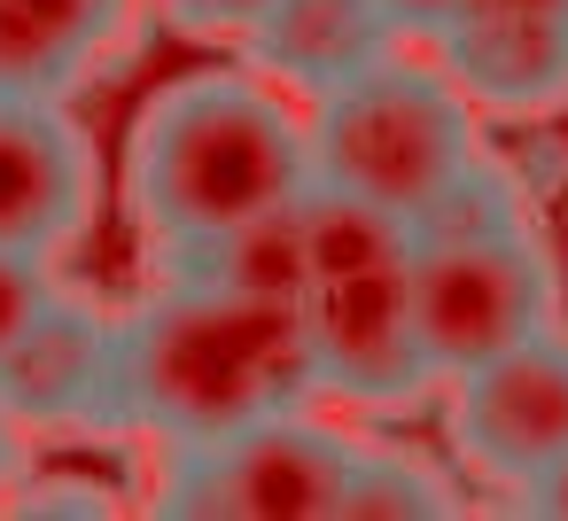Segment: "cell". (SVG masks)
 <instances>
[{
  "mask_svg": "<svg viewBox=\"0 0 568 521\" xmlns=\"http://www.w3.org/2000/svg\"><path fill=\"white\" fill-rule=\"evenodd\" d=\"M320 397L296 296H242L164 273V288L118 319V428L164 443H211Z\"/></svg>",
  "mask_w": 568,
  "mask_h": 521,
  "instance_id": "1",
  "label": "cell"
},
{
  "mask_svg": "<svg viewBox=\"0 0 568 521\" xmlns=\"http://www.w3.org/2000/svg\"><path fill=\"white\" fill-rule=\"evenodd\" d=\"M304 187L312 133L273 86H257V71L172 79L125 141V203L156 257L288 211Z\"/></svg>",
  "mask_w": 568,
  "mask_h": 521,
  "instance_id": "2",
  "label": "cell"
},
{
  "mask_svg": "<svg viewBox=\"0 0 568 521\" xmlns=\"http://www.w3.org/2000/svg\"><path fill=\"white\" fill-rule=\"evenodd\" d=\"M560 280L545 242L521 218L514 172H498L483 149L467 172L413 218V319L436 374H467L529 335L552 327Z\"/></svg>",
  "mask_w": 568,
  "mask_h": 521,
  "instance_id": "3",
  "label": "cell"
},
{
  "mask_svg": "<svg viewBox=\"0 0 568 521\" xmlns=\"http://www.w3.org/2000/svg\"><path fill=\"white\" fill-rule=\"evenodd\" d=\"M296 311H304L320 389L397 412L436 381V366L420 350V319H413V226L343 187H320V180L304 195Z\"/></svg>",
  "mask_w": 568,
  "mask_h": 521,
  "instance_id": "4",
  "label": "cell"
},
{
  "mask_svg": "<svg viewBox=\"0 0 568 521\" xmlns=\"http://www.w3.org/2000/svg\"><path fill=\"white\" fill-rule=\"evenodd\" d=\"M312 180L343 187L389 218H420L475 156V118L467 94L428 71V63H397L382 55L374 71L343 79L335 94L312 102Z\"/></svg>",
  "mask_w": 568,
  "mask_h": 521,
  "instance_id": "5",
  "label": "cell"
},
{
  "mask_svg": "<svg viewBox=\"0 0 568 521\" xmlns=\"http://www.w3.org/2000/svg\"><path fill=\"white\" fill-rule=\"evenodd\" d=\"M351 474V436L281 412L211 443H172L149 513L164 521H335Z\"/></svg>",
  "mask_w": 568,
  "mask_h": 521,
  "instance_id": "6",
  "label": "cell"
},
{
  "mask_svg": "<svg viewBox=\"0 0 568 521\" xmlns=\"http://www.w3.org/2000/svg\"><path fill=\"white\" fill-rule=\"evenodd\" d=\"M452 436L514 498L537 474H552L568 459V343L545 327V335L452 374Z\"/></svg>",
  "mask_w": 568,
  "mask_h": 521,
  "instance_id": "7",
  "label": "cell"
},
{
  "mask_svg": "<svg viewBox=\"0 0 568 521\" xmlns=\"http://www.w3.org/2000/svg\"><path fill=\"white\" fill-rule=\"evenodd\" d=\"M94 218V156L87 133L55 110V94H0V249L55 257Z\"/></svg>",
  "mask_w": 568,
  "mask_h": 521,
  "instance_id": "8",
  "label": "cell"
},
{
  "mask_svg": "<svg viewBox=\"0 0 568 521\" xmlns=\"http://www.w3.org/2000/svg\"><path fill=\"white\" fill-rule=\"evenodd\" d=\"M0 405L24 428H118V319L55 296L0 358Z\"/></svg>",
  "mask_w": 568,
  "mask_h": 521,
  "instance_id": "9",
  "label": "cell"
},
{
  "mask_svg": "<svg viewBox=\"0 0 568 521\" xmlns=\"http://www.w3.org/2000/svg\"><path fill=\"white\" fill-rule=\"evenodd\" d=\"M428 48L444 79L498 118H545L568 102V9H459Z\"/></svg>",
  "mask_w": 568,
  "mask_h": 521,
  "instance_id": "10",
  "label": "cell"
},
{
  "mask_svg": "<svg viewBox=\"0 0 568 521\" xmlns=\"http://www.w3.org/2000/svg\"><path fill=\"white\" fill-rule=\"evenodd\" d=\"M242 40L257 71H273L312 102L374 71L382 55H397V24L382 17V0H265Z\"/></svg>",
  "mask_w": 568,
  "mask_h": 521,
  "instance_id": "11",
  "label": "cell"
},
{
  "mask_svg": "<svg viewBox=\"0 0 568 521\" xmlns=\"http://www.w3.org/2000/svg\"><path fill=\"white\" fill-rule=\"evenodd\" d=\"M133 0H0V94H63L79 86Z\"/></svg>",
  "mask_w": 568,
  "mask_h": 521,
  "instance_id": "12",
  "label": "cell"
},
{
  "mask_svg": "<svg viewBox=\"0 0 568 521\" xmlns=\"http://www.w3.org/2000/svg\"><path fill=\"white\" fill-rule=\"evenodd\" d=\"M312 195V187H304ZM304 195L288 211H265L250 226H226L195 249L156 257L180 280H211V288H242V296H304Z\"/></svg>",
  "mask_w": 568,
  "mask_h": 521,
  "instance_id": "13",
  "label": "cell"
},
{
  "mask_svg": "<svg viewBox=\"0 0 568 521\" xmlns=\"http://www.w3.org/2000/svg\"><path fill=\"white\" fill-rule=\"evenodd\" d=\"M405 513H452V482L428 474L405 451H358L351 443V474H343V505L335 521H405Z\"/></svg>",
  "mask_w": 568,
  "mask_h": 521,
  "instance_id": "14",
  "label": "cell"
},
{
  "mask_svg": "<svg viewBox=\"0 0 568 521\" xmlns=\"http://www.w3.org/2000/svg\"><path fill=\"white\" fill-rule=\"evenodd\" d=\"M55 296H63V288H55L48 257H32V249H0V358H9V350L32 335V319H40Z\"/></svg>",
  "mask_w": 568,
  "mask_h": 521,
  "instance_id": "15",
  "label": "cell"
},
{
  "mask_svg": "<svg viewBox=\"0 0 568 521\" xmlns=\"http://www.w3.org/2000/svg\"><path fill=\"white\" fill-rule=\"evenodd\" d=\"M156 9L187 32H250L265 0H156Z\"/></svg>",
  "mask_w": 568,
  "mask_h": 521,
  "instance_id": "16",
  "label": "cell"
},
{
  "mask_svg": "<svg viewBox=\"0 0 568 521\" xmlns=\"http://www.w3.org/2000/svg\"><path fill=\"white\" fill-rule=\"evenodd\" d=\"M459 9H467V0H382V17H389L397 32H413V40H436Z\"/></svg>",
  "mask_w": 568,
  "mask_h": 521,
  "instance_id": "17",
  "label": "cell"
},
{
  "mask_svg": "<svg viewBox=\"0 0 568 521\" xmlns=\"http://www.w3.org/2000/svg\"><path fill=\"white\" fill-rule=\"evenodd\" d=\"M521 513H545V521H568V459H560L552 474H537V482L521 490Z\"/></svg>",
  "mask_w": 568,
  "mask_h": 521,
  "instance_id": "18",
  "label": "cell"
},
{
  "mask_svg": "<svg viewBox=\"0 0 568 521\" xmlns=\"http://www.w3.org/2000/svg\"><path fill=\"white\" fill-rule=\"evenodd\" d=\"M24 420L0 405V498H17V482H24V436H17Z\"/></svg>",
  "mask_w": 568,
  "mask_h": 521,
  "instance_id": "19",
  "label": "cell"
},
{
  "mask_svg": "<svg viewBox=\"0 0 568 521\" xmlns=\"http://www.w3.org/2000/svg\"><path fill=\"white\" fill-rule=\"evenodd\" d=\"M467 9H568V0H467Z\"/></svg>",
  "mask_w": 568,
  "mask_h": 521,
  "instance_id": "20",
  "label": "cell"
}]
</instances>
